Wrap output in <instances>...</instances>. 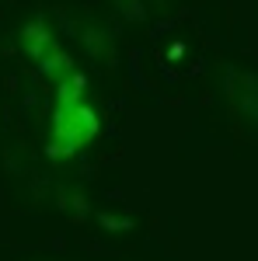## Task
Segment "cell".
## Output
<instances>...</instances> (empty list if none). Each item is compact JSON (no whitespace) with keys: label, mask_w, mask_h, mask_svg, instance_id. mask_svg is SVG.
Segmentation results:
<instances>
[{"label":"cell","mask_w":258,"mask_h":261,"mask_svg":"<svg viewBox=\"0 0 258 261\" xmlns=\"http://www.w3.org/2000/svg\"><path fill=\"white\" fill-rule=\"evenodd\" d=\"M223 91L230 98V108L241 119L258 122V77L248 70H227L223 77Z\"/></svg>","instance_id":"2"},{"label":"cell","mask_w":258,"mask_h":261,"mask_svg":"<svg viewBox=\"0 0 258 261\" xmlns=\"http://www.w3.org/2000/svg\"><path fill=\"white\" fill-rule=\"evenodd\" d=\"M18 42H21V49H25L35 63H39L42 56L56 45V39H53V32H49V24H45V21H28V24L21 28Z\"/></svg>","instance_id":"3"},{"label":"cell","mask_w":258,"mask_h":261,"mask_svg":"<svg viewBox=\"0 0 258 261\" xmlns=\"http://www.w3.org/2000/svg\"><path fill=\"white\" fill-rule=\"evenodd\" d=\"M115 4H119V11L126 14V18H133V21L143 18V7H139V0H115Z\"/></svg>","instance_id":"6"},{"label":"cell","mask_w":258,"mask_h":261,"mask_svg":"<svg viewBox=\"0 0 258 261\" xmlns=\"http://www.w3.org/2000/svg\"><path fill=\"white\" fill-rule=\"evenodd\" d=\"M84 91H87V81H84V73H66L63 81H56V105H77L84 101Z\"/></svg>","instance_id":"5"},{"label":"cell","mask_w":258,"mask_h":261,"mask_svg":"<svg viewBox=\"0 0 258 261\" xmlns=\"http://www.w3.org/2000/svg\"><path fill=\"white\" fill-rule=\"evenodd\" d=\"M101 119L91 105H56L53 112V157H66V153H77L87 143L98 136Z\"/></svg>","instance_id":"1"},{"label":"cell","mask_w":258,"mask_h":261,"mask_svg":"<svg viewBox=\"0 0 258 261\" xmlns=\"http://www.w3.org/2000/svg\"><path fill=\"white\" fill-rule=\"evenodd\" d=\"M39 70L49 77V81H63L66 73H74V60L63 53L60 45H53V49H49V53L39 60Z\"/></svg>","instance_id":"4"}]
</instances>
